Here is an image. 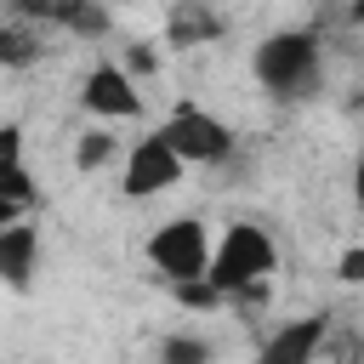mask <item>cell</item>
I'll list each match as a JSON object with an SVG mask.
<instances>
[{"label": "cell", "mask_w": 364, "mask_h": 364, "mask_svg": "<svg viewBox=\"0 0 364 364\" xmlns=\"http://www.w3.org/2000/svg\"><path fill=\"white\" fill-rule=\"evenodd\" d=\"M279 273V245L262 222H233L216 245H210V267L205 284L228 301V296H262V284Z\"/></svg>", "instance_id": "6da1fadb"}, {"label": "cell", "mask_w": 364, "mask_h": 364, "mask_svg": "<svg viewBox=\"0 0 364 364\" xmlns=\"http://www.w3.org/2000/svg\"><path fill=\"white\" fill-rule=\"evenodd\" d=\"M250 74H256V85H262L267 97L296 102V97H307V91L318 85V74H324L318 40H313L307 28H279V34H267V40L256 46Z\"/></svg>", "instance_id": "7a4b0ae2"}, {"label": "cell", "mask_w": 364, "mask_h": 364, "mask_svg": "<svg viewBox=\"0 0 364 364\" xmlns=\"http://www.w3.org/2000/svg\"><path fill=\"white\" fill-rule=\"evenodd\" d=\"M154 136H159L182 165H222V159L233 154V125H228L222 114L199 108V102H176V108L159 119Z\"/></svg>", "instance_id": "3957f363"}, {"label": "cell", "mask_w": 364, "mask_h": 364, "mask_svg": "<svg viewBox=\"0 0 364 364\" xmlns=\"http://www.w3.org/2000/svg\"><path fill=\"white\" fill-rule=\"evenodd\" d=\"M142 256L154 262V273H165L171 284H188V279H205L210 267V228L199 216H171L148 233Z\"/></svg>", "instance_id": "277c9868"}, {"label": "cell", "mask_w": 364, "mask_h": 364, "mask_svg": "<svg viewBox=\"0 0 364 364\" xmlns=\"http://www.w3.org/2000/svg\"><path fill=\"white\" fill-rule=\"evenodd\" d=\"M182 171H188V165H182V159H176V154L148 131V136L125 154V182H119V188H125V199H154V193L176 188V182H182Z\"/></svg>", "instance_id": "5b68a950"}, {"label": "cell", "mask_w": 364, "mask_h": 364, "mask_svg": "<svg viewBox=\"0 0 364 364\" xmlns=\"http://www.w3.org/2000/svg\"><path fill=\"white\" fill-rule=\"evenodd\" d=\"M80 102L97 119H136L142 114V91H136V80L119 63H97L85 74V85H80Z\"/></svg>", "instance_id": "8992f818"}, {"label": "cell", "mask_w": 364, "mask_h": 364, "mask_svg": "<svg viewBox=\"0 0 364 364\" xmlns=\"http://www.w3.org/2000/svg\"><path fill=\"white\" fill-rule=\"evenodd\" d=\"M318 347H324V313H301L262 341L256 364H318Z\"/></svg>", "instance_id": "52a82bcc"}, {"label": "cell", "mask_w": 364, "mask_h": 364, "mask_svg": "<svg viewBox=\"0 0 364 364\" xmlns=\"http://www.w3.org/2000/svg\"><path fill=\"white\" fill-rule=\"evenodd\" d=\"M34 262H40V228L34 222H6L0 228V284L28 290Z\"/></svg>", "instance_id": "ba28073f"}, {"label": "cell", "mask_w": 364, "mask_h": 364, "mask_svg": "<svg viewBox=\"0 0 364 364\" xmlns=\"http://www.w3.org/2000/svg\"><path fill=\"white\" fill-rule=\"evenodd\" d=\"M216 34H222V17L205 11L199 0H182V6L171 11V28H165L171 46H199V40H216Z\"/></svg>", "instance_id": "9c48e42d"}, {"label": "cell", "mask_w": 364, "mask_h": 364, "mask_svg": "<svg viewBox=\"0 0 364 364\" xmlns=\"http://www.w3.org/2000/svg\"><path fill=\"white\" fill-rule=\"evenodd\" d=\"M28 199H34L28 165H0V228H6V222H23Z\"/></svg>", "instance_id": "30bf717a"}, {"label": "cell", "mask_w": 364, "mask_h": 364, "mask_svg": "<svg viewBox=\"0 0 364 364\" xmlns=\"http://www.w3.org/2000/svg\"><path fill=\"white\" fill-rule=\"evenodd\" d=\"M114 159V136L108 131H80V142H74V171H102Z\"/></svg>", "instance_id": "8fae6325"}, {"label": "cell", "mask_w": 364, "mask_h": 364, "mask_svg": "<svg viewBox=\"0 0 364 364\" xmlns=\"http://www.w3.org/2000/svg\"><path fill=\"white\" fill-rule=\"evenodd\" d=\"M159 364H210V341H199V336H165Z\"/></svg>", "instance_id": "7c38bea8"}, {"label": "cell", "mask_w": 364, "mask_h": 364, "mask_svg": "<svg viewBox=\"0 0 364 364\" xmlns=\"http://www.w3.org/2000/svg\"><path fill=\"white\" fill-rule=\"evenodd\" d=\"M40 57V46H34V34L28 28H0V63H34Z\"/></svg>", "instance_id": "4fadbf2b"}, {"label": "cell", "mask_w": 364, "mask_h": 364, "mask_svg": "<svg viewBox=\"0 0 364 364\" xmlns=\"http://www.w3.org/2000/svg\"><path fill=\"white\" fill-rule=\"evenodd\" d=\"M336 273H341V284H364V245H347L341 262H336Z\"/></svg>", "instance_id": "5bb4252c"}, {"label": "cell", "mask_w": 364, "mask_h": 364, "mask_svg": "<svg viewBox=\"0 0 364 364\" xmlns=\"http://www.w3.org/2000/svg\"><path fill=\"white\" fill-rule=\"evenodd\" d=\"M154 63H159V57H154V46H131V51H125V63H119V68H125V74H131V80H142V74H154Z\"/></svg>", "instance_id": "9a60e30c"}, {"label": "cell", "mask_w": 364, "mask_h": 364, "mask_svg": "<svg viewBox=\"0 0 364 364\" xmlns=\"http://www.w3.org/2000/svg\"><path fill=\"white\" fill-rule=\"evenodd\" d=\"M0 165H23V125H0Z\"/></svg>", "instance_id": "2e32d148"}, {"label": "cell", "mask_w": 364, "mask_h": 364, "mask_svg": "<svg viewBox=\"0 0 364 364\" xmlns=\"http://www.w3.org/2000/svg\"><path fill=\"white\" fill-rule=\"evenodd\" d=\"M353 199H358V210H364V154H358V165H353Z\"/></svg>", "instance_id": "e0dca14e"}]
</instances>
